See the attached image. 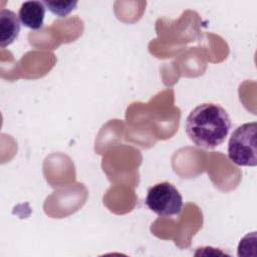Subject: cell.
Instances as JSON below:
<instances>
[{"mask_svg":"<svg viewBox=\"0 0 257 257\" xmlns=\"http://www.w3.org/2000/svg\"><path fill=\"white\" fill-rule=\"evenodd\" d=\"M20 20L18 15L8 9L0 11V46L5 48L18 37L20 32Z\"/></svg>","mask_w":257,"mask_h":257,"instance_id":"cell-5","label":"cell"},{"mask_svg":"<svg viewBox=\"0 0 257 257\" xmlns=\"http://www.w3.org/2000/svg\"><path fill=\"white\" fill-rule=\"evenodd\" d=\"M231 126V118L227 110L214 102L197 105L191 110L185 122L189 139L198 148L204 150H213L222 145Z\"/></svg>","mask_w":257,"mask_h":257,"instance_id":"cell-1","label":"cell"},{"mask_svg":"<svg viewBox=\"0 0 257 257\" xmlns=\"http://www.w3.org/2000/svg\"><path fill=\"white\" fill-rule=\"evenodd\" d=\"M43 3L46 9L59 18L66 17L77 6V1H43Z\"/></svg>","mask_w":257,"mask_h":257,"instance_id":"cell-6","label":"cell"},{"mask_svg":"<svg viewBox=\"0 0 257 257\" xmlns=\"http://www.w3.org/2000/svg\"><path fill=\"white\" fill-rule=\"evenodd\" d=\"M45 11L46 7L42 1L23 2L18 12L20 23L31 30H39L43 27Z\"/></svg>","mask_w":257,"mask_h":257,"instance_id":"cell-4","label":"cell"},{"mask_svg":"<svg viewBox=\"0 0 257 257\" xmlns=\"http://www.w3.org/2000/svg\"><path fill=\"white\" fill-rule=\"evenodd\" d=\"M257 122H246L239 125L228 142V158L240 167L257 165Z\"/></svg>","mask_w":257,"mask_h":257,"instance_id":"cell-2","label":"cell"},{"mask_svg":"<svg viewBox=\"0 0 257 257\" xmlns=\"http://www.w3.org/2000/svg\"><path fill=\"white\" fill-rule=\"evenodd\" d=\"M145 204L159 217H173L181 214L183 197L174 185L165 181L149 188Z\"/></svg>","mask_w":257,"mask_h":257,"instance_id":"cell-3","label":"cell"}]
</instances>
